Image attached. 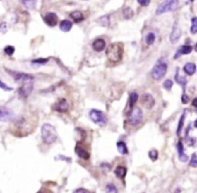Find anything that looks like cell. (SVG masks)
I'll return each instance as SVG.
<instances>
[{"label":"cell","mask_w":197,"mask_h":193,"mask_svg":"<svg viewBox=\"0 0 197 193\" xmlns=\"http://www.w3.org/2000/svg\"><path fill=\"white\" fill-rule=\"evenodd\" d=\"M124 46L122 42H113L107 47L106 51V57L111 62H119L122 59Z\"/></svg>","instance_id":"6da1fadb"},{"label":"cell","mask_w":197,"mask_h":193,"mask_svg":"<svg viewBox=\"0 0 197 193\" xmlns=\"http://www.w3.org/2000/svg\"><path fill=\"white\" fill-rule=\"evenodd\" d=\"M41 135L42 141L47 145L56 142L58 139V133L52 125L45 123L41 128Z\"/></svg>","instance_id":"7a4b0ae2"},{"label":"cell","mask_w":197,"mask_h":193,"mask_svg":"<svg viewBox=\"0 0 197 193\" xmlns=\"http://www.w3.org/2000/svg\"><path fill=\"white\" fill-rule=\"evenodd\" d=\"M168 69L167 59L165 57H162L156 62L151 71V77L153 79L159 81L162 79L166 74Z\"/></svg>","instance_id":"3957f363"},{"label":"cell","mask_w":197,"mask_h":193,"mask_svg":"<svg viewBox=\"0 0 197 193\" xmlns=\"http://www.w3.org/2000/svg\"><path fill=\"white\" fill-rule=\"evenodd\" d=\"M179 5V2L177 0H169V1H164L163 2L160 3L158 6L156 10V15H160L165 13L173 11L177 8Z\"/></svg>","instance_id":"277c9868"},{"label":"cell","mask_w":197,"mask_h":193,"mask_svg":"<svg viewBox=\"0 0 197 193\" xmlns=\"http://www.w3.org/2000/svg\"><path fill=\"white\" fill-rule=\"evenodd\" d=\"M7 73L13 77L14 80L17 82L19 83H25L28 82H32L34 79L33 75L31 74H27V73H21V72H17V71L10 70V69H6Z\"/></svg>","instance_id":"5b68a950"},{"label":"cell","mask_w":197,"mask_h":193,"mask_svg":"<svg viewBox=\"0 0 197 193\" xmlns=\"http://www.w3.org/2000/svg\"><path fill=\"white\" fill-rule=\"evenodd\" d=\"M89 118L95 124L100 125H105L108 121L106 115L98 109H92L89 112Z\"/></svg>","instance_id":"8992f818"},{"label":"cell","mask_w":197,"mask_h":193,"mask_svg":"<svg viewBox=\"0 0 197 193\" xmlns=\"http://www.w3.org/2000/svg\"><path fill=\"white\" fill-rule=\"evenodd\" d=\"M143 118V112L139 107L134 108L129 112V122L130 125L136 126L141 123Z\"/></svg>","instance_id":"52a82bcc"},{"label":"cell","mask_w":197,"mask_h":193,"mask_svg":"<svg viewBox=\"0 0 197 193\" xmlns=\"http://www.w3.org/2000/svg\"><path fill=\"white\" fill-rule=\"evenodd\" d=\"M16 118V116L11 109L6 106H0V122H13Z\"/></svg>","instance_id":"ba28073f"},{"label":"cell","mask_w":197,"mask_h":193,"mask_svg":"<svg viewBox=\"0 0 197 193\" xmlns=\"http://www.w3.org/2000/svg\"><path fill=\"white\" fill-rule=\"evenodd\" d=\"M140 102H141V104L145 109L150 110L155 106L156 101H155V99H154V97L152 96L151 94L145 92L142 96Z\"/></svg>","instance_id":"9c48e42d"},{"label":"cell","mask_w":197,"mask_h":193,"mask_svg":"<svg viewBox=\"0 0 197 193\" xmlns=\"http://www.w3.org/2000/svg\"><path fill=\"white\" fill-rule=\"evenodd\" d=\"M33 90V82H28L23 83L21 87H19L18 92L21 98L23 99H27L29 95L32 93Z\"/></svg>","instance_id":"30bf717a"},{"label":"cell","mask_w":197,"mask_h":193,"mask_svg":"<svg viewBox=\"0 0 197 193\" xmlns=\"http://www.w3.org/2000/svg\"><path fill=\"white\" fill-rule=\"evenodd\" d=\"M75 152L79 158L84 160H88L90 157V154L88 152L87 149H85V146L81 142H78L76 143L75 147Z\"/></svg>","instance_id":"8fae6325"},{"label":"cell","mask_w":197,"mask_h":193,"mask_svg":"<svg viewBox=\"0 0 197 193\" xmlns=\"http://www.w3.org/2000/svg\"><path fill=\"white\" fill-rule=\"evenodd\" d=\"M53 110L58 112H66L68 109V102L66 99L62 98L52 106Z\"/></svg>","instance_id":"7c38bea8"},{"label":"cell","mask_w":197,"mask_h":193,"mask_svg":"<svg viewBox=\"0 0 197 193\" xmlns=\"http://www.w3.org/2000/svg\"><path fill=\"white\" fill-rule=\"evenodd\" d=\"M43 20L47 25L50 27H54L58 23L59 18L56 13L51 12V13H47L45 15V16L43 17Z\"/></svg>","instance_id":"4fadbf2b"},{"label":"cell","mask_w":197,"mask_h":193,"mask_svg":"<svg viewBox=\"0 0 197 193\" xmlns=\"http://www.w3.org/2000/svg\"><path fill=\"white\" fill-rule=\"evenodd\" d=\"M181 35H182V30L177 25V23H176L172 27V32L169 35L170 42L172 44H176L179 40Z\"/></svg>","instance_id":"5bb4252c"},{"label":"cell","mask_w":197,"mask_h":193,"mask_svg":"<svg viewBox=\"0 0 197 193\" xmlns=\"http://www.w3.org/2000/svg\"><path fill=\"white\" fill-rule=\"evenodd\" d=\"M193 46H189V45H184V46H180L179 48L177 49V52L175 54L174 58L177 59V58L180 57L181 55L189 54V53L193 52Z\"/></svg>","instance_id":"9a60e30c"},{"label":"cell","mask_w":197,"mask_h":193,"mask_svg":"<svg viewBox=\"0 0 197 193\" xmlns=\"http://www.w3.org/2000/svg\"><path fill=\"white\" fill-rule=\"evenodd\" d=\"M177 152H178L179 159L182 162H186L189 160V156L184 152V147H183V145L181 141L178 142L177 145Z\"/></svg>","instance_id":"2e32d148"},{"label":"cell","mask_w":197,"mask_h":193,"mask_svg":"<svg viewBox=\"0 0 197 193\" xmlns=\"http://www.w3.org/2000/svg\"><path fill=\"white\" fill-rule=\"evenodd\" d=\"M106 42L103 39H96L95 41L92 42V49L94 51L97 52H100L103 51L104 49L106 48Z\"/></svg>","instance_id":"e0dca14e"},{"label":"cell","mask_w":197,"mask_h":193,"mask_svg":"<svg viewBox=\"0 0 197 193\" xmlns=\"http://www.w3.org/2000/svg\"><path fill=\"white\" fill-rule=\"evenodd\" d=\"M175 81L177 82L178 84L182 85L183 90V94H186V87L187 80L184 76H181L180 74H179V68H177V73H176V75H175Z\"/></svg>","instance_id":"ac0fdd59"},{"label":"cell","mask_w":197,"mask_h":193,"mask_svg":"<svg viewBox=\"0 0 197 193\" xmlns=\"http://www.w3.org/2000/svg\"><path fill=\"white\" fill-rule=\"evenodd\" d=\"M183 71L188 75H193L196 71V66L193 62H187L183 66Z\"/></svg>","instance_id":"d6986e66"},{"label":"cell","mask_w":197,"mask_h":193,"mask_svg":"<svg viewBox=\"0 0 197 193\" xmlns=\"http://www.w3.org/2000/svg\"><path fill=\"white\" fill-rule=\"evenodd\" d=\"M127 173V168L124 166H117L116 169L114 170V174L117 178L120 179H123L125 176L126 175Z\"/></svg>","instance_id":"ffe728a7"},{"label":"cell","mask_w":197,"mask_h":193,"mask_svg":"<svg viewBox=\"0 0 197 193\" xmlns=\"http://www.w3.org/2000/svg\"><path fill=\"white\" fill-rule=\"evenodd\" d=\"M72 27H73V23L68 19L62 20L59 24V29L64 32H68L70 31Z\"/></svg>","instance_id":"44dd1931"},{"label":"cell","mask_w":197,"mask_h":193,"mask_svg":"<svg viewBox=\"0 0 197 193\" xmlns=\"http://www.w3.org/2000/svg\"><path fill=\"white\" fill-rule=\"evenodd\" d=\"M139 99V96L136 92H131L130 95H129V112H130L133 108H134V105L136 103V102Z\"/></svg>","instance_id":"7402d4cb"},{"label":"cell","mask_w":197,"mask_h":193,"mask_svg":"<svg viewBox=\"0 0 197 193\" xmlns=\"http://www.w3.org/2000/svg\"><path fill=\"white\" fill-rule=\"evenodd\" d=\"M70 17L72 19L74 20V22L76 23H79V22H81L84 19V15H83V13L82 12L79 10H76L73 13H70Z\"/></svg>","instance_id":"603a6c76"},{"label":"cell","mask_w":197,"mask_h":193,"mask_svg":"<svg viewBox=\"0 0 197 193\" xmlns=\"http://www.w3.org/2000/svg\"><path fill=\"white\" fill-rule=\"evenodd\" d=\"M116 147H117L119 152L122 154V155H127V154L129 153L127 145L124 142H118L116 143Z\"/></svg>","instance_id":"cb8c5ba5"},{"label":"cell","mask_w":197,"mask_h":193,"mask_svg":"<svg viewBox=\"0 0 197 193\" xmlns=\"http://www.w3.org/2000/svg\"><path fill=\"white\" fill-rule=\"evenodd\" d=\"M185 118H186V112H183V114H182V116H180V118H179V120L178 125H177V135H178V136H180L181 132H182V130H183V129Z\"/></svg>","instance_id":"d4e9b609"},{"label":"cell","mask_w":197,"mask_h":193,"mask_svg":"<svg viewBox=\"0 0 197 193\" xmlns=\"http://www.w3.org/2000/svg\"><path fill=\"white\" fill-rule=\"evenodd\" d=\"M98 22L102 26H105V27H108L110 25V18L109 15H106L100 17V19H98Z\"/></svg>","instance_id":"484cf974"},{"label":"cell","mask_w":197,"mask_h":193,"mask_svg":"<svg viewBox=\"0 0 197 193\" xmlns=\"http://www.w3.org/2000/svg\"><path fill=\"white\" fill-rule=\"evenodd\" d=\"M122 15H123L124 19H130L134 15V12H133V10L130 7H126V8H125L122 10Z\"/></svg>","instance_id":"4316f807"},{"label":"cell","mask_w":197,"mask_h":193,"mask_svg":"<svg viewBox=\"0 0 197 193\" xmlns=\"http://www.w3.org/2000/svg\"><path fill=\"white\" fill-rule=\"evenodd\" d=\"M156 40V35L153 32H150L146 35L145 38V43L147 44L148 46H151L153 44V42Z\"/></svg>","instance_id":"83f0119b"},{"label":"cell","mask_w":197,"mask_h":193,"mask_svg":"<svg viewBox=\"0 0 197 193\" xmlns=\"http://www.w3.org/2000/svg\"><path fill=\"white\" fill-rule=\"evenodd\" d=\"M106 193H118V189L114 184H108L106 186Z\"/></svg>","instance_id":"f1b7e54d"},{"label":"cell","mask_w":197,"mask_h":193,"mask_svg":"<svg viewBox=\"0 0 197 193\" xmlns=\"http://www.w3.org/2000/svg\"><path fill=\"white\" fill-rule=\"evenodd\" d=\"M149 157L153 162H155L158 159L159 157V152L156 149H152L149 152Z\"/></svg>","instance_id":"f546056e"},{"label":"cell","mask_w":197,"mask_h":193,"mask_svg":"<svg viewBox=\"0 0 197 193\" xmlns=\"http://www.w3.org/2000/svg\"><path fill=\"white\" fill-rule=\"evenodd\" d=\"M22 3L29 9H34L36 6L35 1H22Z\"/></svg>","instance_id":"4dcf8cb0"},{"label":"cell","mask_w":197,"mask_h":193,"mask_svg":"<svg viewBox=\"0 0 197 193\" xmlns=\"http://www.w3.org/2000/svg\"><path fill=\"white\" fill-rule=\"evenodd\" d=\"M197 32V18L193 17L192 19V25L190 27V32L192 34H196Z\"/></svg>","instance_id":"1f68e13d"},{"label":"cell","mask_w":197,"mask_h":193,"mask_svg":"<svg viewBox=\"0 0 197 193\" xmlns=\"http://www.w3.org/2000/svg\"><path fill=\"white\" fill-rule=\"evenodd\" d=\"M172 85H173V82H172V81L171 80V79H166V80H165L163 82V84H162V86H163V88L165 89L166 90H167V91H169V90H171V89H172Z\"/></svg>","instance_id":"d6a6232c"},{"label":"cell","mask_w":197,"mask_h":193,"mask_svg":"<svg viewBox=\"0 0 197 193\" xmlns=\"http://www.w3.org/2000/svg\"><path fill=\"white\" fill-rule=\"evenodd\" d=\"M4 52L7 56H12L15 52V48L14 46H7L5 47L4 49Z\"/></svg>","instance_id":"836d02e7"},{"label":"cell","mask_w":197,"mask_h":193,"mask_svg":"<svg viewBox=\"0 0 197 193\" xmlns=\"http://www.w3.org/2000/svg\"><path fill=\"white\" fill-rule=\"evenodd\" d=\"M48 61H49V58H37V59H34V60L32 61V64H37V65H44L47 63Z\"/></svg>","instance_id":"e575fe53"},{"label":"cell","mask_w":197,"mask_h":193,"mask_svg":"<svg viewBox=\"0 0 197 193\" xmlns=\"http://www.w3.org/2000/svg\"><path fill=\"white\" fill-rule=\"evenodd\" d=\"M189 165H190L192 167H193V168H196L197 166V158H196V153L193 154Z\"/></svg>","instance_id":"d590c367"},{"label":"cell","mask_w":197,"mask_h":193,"mask_svg":"<svg viewBox=\"0 0 197 193\" xmlns=\"http://www.w3.org/2000/svg\"><path fill=\"white\" fill-rule=\"evenodd\" d=\"M0 89H2L5 90V91H12L13 90V89L10 86H8V85H6V83L2 82L0 80Z\"/></svg>","instance_id":"8d00e7d4"},{"label":"cell","mask_w":197,"mask_h":193,"mask_svg":"<svg viewBox=\"0 0 197 193\" xmlns=\"http://www.w3.org/2000/svg\"><path fill=\"white\" fill-rule=\"evenodd\" d=\"M8 30V25L6 23H2L0 24V32H6Z\"/></svg>","instance_id":"74e56055"},{"label":"cell","mask_w":197,"mask_h":193,"mask_svg":"<svg viewBox=\"0 0 197 193\" xmlns=\"http://www.w3.org/2000/svg\"><path fill=\"white\" fill-rule=\"evenodd\" d=\"M181 101L183 104H187L189 102V98L186 94H183V96L181 97Z\"/></svg>","instance_id":"f35d334b"},{"label":"cell","mask_w":197,"mask_h":193,"mask_svg":"<svg viewBox=\"0 0 197 193\" xmlns=\"http://www.w3.org/2000/svg\"><path fill=\"white\" fill-rule=\"evenodd\" d=\"M137 2L142 6H147L150 3V1H149V0H138Z\"/></svg>","instance_id":"ab89813d"},{"label":"cell","mask_w":197,"mask_h":193,"mask_svg":"<svg viewBox=\"0 0 197 193\" xmlns=\"http://www.w3.org/2000/svg\"><path fill=\"white\" fill-rule=\"evenodd\" d=\"M73 193H90V192L85 189H76V190H75Z\"/></svg>","instance_id":"60d3db41"},{"label":"cell","mask_w":197,"mask_h":193,"mask_svg":"<svg viewBox=\"0 0 197 193\" xmlns=\"http://www.w3.org/2000/svg\"><path fill=\"white\" fill-rule=\"evenodd\" d=\"M37 193H52V192L51 190H49V189H41V190H40V191L38 192Z\"/></svg>","instance_id":"b9f144b4"},{"label":"cell","mask_w":197,"mask_h":193,"mask_svg":"<svg viewBox=\"0 0 197 193\" xmlns=\"http://www.w3.org/2000/svg\"><path fill=\"white\" fill-rule=\"evenodd\" d=\"M59 158H60V159H62V160H66V162H68V160L71 161L70 158H67V157H66V156H59Z\"/></svg>","instance_id":"7bdbcfd3"},{"label":"cell","mask_w":197,"mask_h":193,"mask_svg":"<svg viewBox=\"0 0 197 193\" xmlns=\"http://www.w3.org/2000/svg\"><path fill=\"white\" fill-rule=\"evenodd\" d=\"M196 102H197V99H196V98H195V99H193V102H192V105H193V106H194V107H195V108H196V107H197V103H196Z\"/></svg>","instance_id":"ee69618b"},{"label":"cell","mask_w":197,"mask_h":193,"mask_svg":"<svg viewBox=\"0 0 197 193\" xmlns=\"http://www.w3.org/2000/svg\"><path fill=\"white\" fill-rule=\"evenodd\" d=\"M194 125H195V127L196 128V120H195V123H194Z\"/></svg>","instance_id":"f6af8a7d"}]
</instances>
